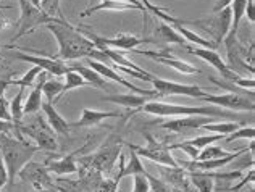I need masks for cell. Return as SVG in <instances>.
I'll use <instances>...</instances> for the list:
<instances>
[{
  "instance_id": "cell-1",
  "label": "cell",
  "mask_w": 255,
  "mask_h": 192,
  "mask_svg": "<svg viewBox=\"0 0 255 192\" xmlns=\"http://www.w3.org/2000/svg\"><path fill=\"white\" fill-rule=\"evenodd\" d=\"M45 28L49 29L53 37L58 42V52L52 55L57 60L68 62V60H78V58H91L100 63L109 65L110 60L105 57V54L100 49L96 47L89 37L84 32L73 26L68 21L63 23H47Z\"/></svg>"
},
{
  "instance_id": "cell-2",
  "label": "cell",
  "mask_w": 255,
  "mask_h": 192,
  "mask_svg": "<svg viewBox=\"0 0 255 192\" xmlns=\"http://www.w3.org/2000/svg\"><path fill=\"white\" fill-rule=\"evenodd\" d=\"M39 150L37 145L26 142L24 139L11 137L8 134H0V157L3 158V163L8 173V186L11 188L26 163H28L32 155Z\"/></svg>"
},
{
  "instance_id": "cell-3",
  "label": "cell",
  "mask_w": 255,
  "mask_h": 192,
  "mask_svg": "<svg viewBox=\"0 0 255 192\" xmlns=\"http://www.w3.org/2000/svg\"><path fill=\"white\" fill-rule=\"evenodd\" d=\"M136 111H144V113L155 115V116H223V118H234L233 113H228L223 110H217L212 105L209 107H186V105H174L165 102H145L142 107Z\"/></svg>"
},
{
  "instance_id": "cell-4",
  "label": "cell",
  "mask_w": 255,
  "mask_h": 192,
  "mask_svg": "<svg viewBox=\"0 0 255 192\" xmlns=\"http://www.w3.org/2000/svg\"><path fill=\"white\" fill-rule=\"evenodd\" d=\"M19 3V21H18V32L13 36L11 42L18 41L26 34H31L32 31L37 29L39 26H45L47 23H63V19H57L52 16H47L41 8H36L31 5L29 0H18Z\"/></svg>"
},
{
  "instance_id": "cell-5",
  "label": "cell",
  "mask_w": 255,
  "mask_h": 192,
  "mask_svg": "<svg viewBox=\"0 0 255 192\" xmlns=\"http://www.w3.org/2000/svg\"><path fill=\"white\" fill-rule=\"evenodd\" d=\"M147 145H136V144H128V149L136 152V155L140 158H147L150 162H155L157 165L162 167H170V168H179V163L176 158L171 155L168 145L163 142H158L157 139H153L152 134L145 132Z\"/></svg>"
},
{
  "instance_id": "cell-6",
  "label": "cell",
  "mask_w": 255,
  "mask_h": 192,
  "mask_svg": "<svg viewBox=\"0 0 255 192\" xmlns=\"http://www.w3.org/2000/svg\"><path fill=\"white\" fill-rule=\"evenodd\" d=\"M18 131L21 134L29 136L31 139H34V142L39 149L44 150H57L58 149V142H57V136L55 132L52 131V128L44 121V118L41 115L36 113V118L28 124H18Z\"/></svg>"
},
{
  "instance_id": "cell-7",
  "label": "cell",
  "mask_w": 255,
  "mask_h": 192,
  "mask_svg": "<svg viewBox=\"0 0 255 192\" xmlns=\"http://www.w3.org/2000/svg\"><path fill=\"white\" fill-rule=\"evenodd\" d=\"M215 16L207 18V19H199V21H186L184 24H192V26H199V28L205 29L210 34V41L215 44H221V41H225L226 34L230 32L231 28V6L221 10L218 13H213Z\"/></svg>"
},
{
  "instance_id": "cell-8",
  "label": "cell",
  "mask_w": 255,
  "mask_h": 192,
  "mask_svg": "<svg viewBox=\"0 0 255 192\" xmlns=\"http://www.w3.org/2000/svg\"><path fill=\"white\" fill-rule=\"evenodd\" d=\"M84 34L96 44V47H107L113 50H134L142 44H155L153 37H137L132 34H120L117 37H102L94 34L91 31H86Z\"/></svg>"
},
{
  "instance_id": "cell-9",
  "label": "cell",
  "mask_w": 255,
  "mask_h": 192,
  "mask_svg": "<svg viewBox=\"0 0 255 192\" xmlns=\"http://www.w3.org/2000/svg\"><path fill=\"white\" fill-rule=\"evenodd\" d=\"M10 50H13V49H10ZM32 52H36L37 55H31L29 52H24V50H13L10 57L15 58V60H19V62L32 63L34 66H39L42 71L52 73V75H55V76H63V75H66V71L70 70L65 62L57 60V58H53L52 55L41 54V52H37V50H32Z\"/></svg>"
},
{
  "instance_id": "cell-10",
  "label": "cell",
  "mask_w": 255,
  "mask_h": 192,
  "mask_svg": "<svg viewBox=\"0 0 255 192\" xmlns=\"http://www.w3.org/2000/svg\"><path fill=\"white\" fill-rule=\"evenodd\" d=\"M18 176L23 183L31 184V186L39 192H44L45 189H50L55 186L50 178V171L45 167V163H37V162L29 160L21 170H19Z\"/></svg>"
},
{
  "instance_id": "cell-11",
  "label": "cell",
  "mask_w": 255,
  "mask_h": 192,
  "mask_svg": "<svg viewBox=\"0 0 255 192\" xmlns=\"http://www.w3.org/2000/svg\"><path fill=\"white\" fill-rule=\"evenodd\" d=\"M150 84L153 86V89L158 92L160 97L165 96H184V97H192V98H202L207 96V92L199 88V86H192V84H181V83H173V81H166V79L153 76Z\"/></svg>"
},
{
  "instance_id": "cell-12",
  "label": "cell",
  "mask_w": 255,
  "mask_h": 192,
  "mask_svg": "<svg viewBox=\"0 0 255 192\" xmlns=\"http://www.w3.org/2000/svg\"><path fill=\"white\" fill-rule=\"evenodd\" d=\"M200 100H204L215 107H221V108H230V110H254V96H243L238 94V92H228V94H221V96H213L207 92V96L202 97Z\"/></svg>"
},
{
  "instance_id": "cell-13",
  "label": "cell",
  "mask_w": 255,
  "mask_h": 192,
  "mask_svg": "<svg viewBox=\"0 0 255 192\" xmlns=\"http://www.w3.org/2000/svg\"><path fill=\"white\" fill-rule=\"evenodd\" d=\"M120 155V142H115L112 139V141L107 142L102 150H99L96 155H91V157H86V158H81L79 162H83V165H87V167H91L97 171H110V168L113 167V163H115L117 157Z\"/></svg>"
},
{
  "instance_id": "cell-14",
  "label": "cell",
  "mask_w": 255,
  "mask_h": 192,
  "mask_svg": "<svg viewBox=\"0 0 255 192\" xmlns=\"http://www.w3.org/2000/svg\"><path fill=\"white\" fill-rule=\"evenodd\" d=\"M87 65H89V68L97 71L100 76L104 79H109V81H115V83H120L122 86H125L126 89H129L134 94H140V96H145V97H160L158 92L155 89H140L137 86L131 84L129 81H126L125 78L120 76V73L115 71L113 68H110L109 65L105 63H100V62H96V60H91V58H87Z\"/></svg>"
},
{
  "instance_id": "cell-15",
  "label": "cell",
  "mask_w": 255,
  "mask_h": 192,
  "mask_svg": "<svg viewBox=\"0 0 255 192\" xmlns=\"http://www.w3.org/2000/svg\"><path fill=\"white\" fill-rule=\"evenodd\" d=\"M225 45H226V52H228V68H234V73H238L241 75L243 70H249L251 75L254 73V68L252 66L247 65V60L246 58V49L238 42V37L236 34H233V32H228L226 37H225Z\"/></svg>"
},
{
  "instance_id": "cell-16",
  "label": "cell",
  "mask_w": 255,
  "mask_h": 192,
  "mask_svg": "<svg viewBox=\"0 0 255 192\" xmlns=\"http://www.w3.org/2000/svg\"><path fill=\"white\" fill-rule=\"evenodd\" d=\"M134 52H136V54H139V55L149 57V58H152L153 62H157V63H162L165 66H170V68H173L174 71L183 73V75H194V73H200V70L197 68V66H194L191 63L181 60V58H176V57L170 55L166 50L153 52V50H137V49H134Z\"/></svg>"
},
{
  "instance_id": "cell-17",
  "label": "cell",
  "mask_w": 255,
  "mask_h": 192,
  "mask_svg": "<svg viewBox=\"0 0 255 192\" xmlns=\"http://www.w3.org/2000/svg\"><path fill=\"white\" fill-rule=\"evenodd\" d=\"M207 123H213L212 116H176L173 120H168L160 124V128L170 132H178V134H184L194 129H200Z\"/></svg>"
},
{
  "instance_id": "cell-18",
  "label": "cell",
  "mask_w": 255,
  "mask_h": 192,
  "mask_svg": "<svg viewBox=\"0 0 255 192\" xmlns=\"http://www.w3.org/2000/svg\"><path fill=\"white\" fill-rule=\"evenodd\" d=\"M243 154H247V147H241L239 150H236L234 154H230L226 157H221V158H215V160H192L186 165V170L189 171H213V170H218V168H223L226 167L228 163H231L234 160H238V158L243 155Z\"/></svg>"
},
{
  "instance_id": "cell-19",
  "label": "cell",
  "mask_w": 255,
  "mask_h": 192,
  "mask_svg": "<svg viewBox=\"0 0 255 192\" xmlns=\"http://www.w3.org/2000/svg\"><path fill=\"white\" fill-rule=\"evenodd\" d=\"M78 152H75V154H68L65 157H60V158H55V160H53V158H49V160L45 162V167L49 168L50 173L58 175V176L79 173V165L76 163V158H75V155L78 154Z\"/></svg>"
},
{
  "instance_id": "cell-20",
  "label": "cell",
  "mask_w": 255,
  "mask_h": 192,
  "mask_svg": "<svg viewBox=\"0 0 255 192\" xmlns=\"http://www.w3.org/2000/svg\"><path fill=\"white\" fill-rule=\"evenodd\" d=\"M122 113L118 111H99V110H91V108H83V115L76 123H70L71 128H92L97 126L104 120L109 118H120Z\"/></svg>"
},
{
  "instance_id": "cell-21",
  "label": "cell",
  "mask_w": 255,
  "mask_h": 192,
  "mask_svg": "<svg viewBox=\"0 0 255 192\" xmlns=\"http://www.w3.org/2000/svg\"><path fill=\"white\" fill-rule=\"evenodd\" d=\"M42 111H44V115L47 118V124L52 128V131L55 132V134L58 136H68L70 134V123L65 120V118L58 113V111L55 110V107H53L52 103L49 102H42Z\"/></svg>"
},
{
  "instance_id": "cell-22",
  "label": "cell",
  "mask_w": 255,
  "mask_h": 192,
  "mask_svg": "<svg viewBox=\"0 0 255 192\" xmlns=\"http://www.w3.org/2000/svg\"><path fill=\"white\" fill-rule=\"evenodd\" d=\"M128 10H137V6H134L132 3L123 2V0H102L99 5L87 6L84 11H81L79 16L84 18L97 11H128Z\"/></svg>"
},
{
  "instance_id": "cell-23",
  "label": "cell",
  "mask_w": 255,
  "mask_h": 192,
  "mask_svg": "<svg viewBox=\"0 0 255 192\" xmlns=\"http://www.w3.org/2000/svg\"><path fill=\"white\" fill-rule=\"evenodd\" d=\"M47 81L45 79V71L41 73V81H39L34 89L29 92L28 98H26V102L23 105V115H36L39 113V110L42 107V84Z\"/></svg>"
},
{
  "instance_id": "cell-24",
  "label": "cell",
  "mask_w": 255,
  "mask_h": 192,
  "mask_svg": "<svg viewBox=\"0 0 255 192\" xmlns=\"http://www.w3.org/2000/svg\"><path fill=\"white\" fill-rule=\"evenodd\" d=\"M174 29H176V32L184 39L186 42H192V44H196V45H200V47H204V49H212L215 50L218 47L217 44L212 42L209 37H202V36H199L197 32H194V31H189L187 28H184V19L181 21V19H178L176 23H173L171 24Z\"/></svg>"
},
{
  "instance_id": "cell-25",
  "label": "cell",
  "mask_w": 255,
  "mask_h": 192,
  "mask_svg": "<svg viewBox=\"0 0 255 192\" xmlns=\"http://www.w3.org/2000/svg\"><path fill=\"white\" fill-rule=\"evenodd\" d=\"M129 152H131V154H129V160H128V162H123V157H122V162H120V171H118V175L113 178L117 183H120L126 176L142 175L145 171L142 162H140V157H137L136 152H132L131 149H129Z\"/></svg>"
},
{
  "instance_id": "cell-26",
  "label": "cell",
  "mask_w": 255,
  "mask_h": 192,
  "mask_svg": "<svg viewBox=\"0 0 255 192\" xmlns=\"http://www.w3.org/2000/svg\"><path fill=\"white\" fill-rule=\"evenodd\" d=\"M104 102H110V103H117V105H122V107L126 108H134V110H139L142 105L147 102V97L145 96H140V94H120V96H107L104 97Z\"/></svg>"
},
{
  "instance_id": "cell-27",
  "label": "cell",
  "mask_w": 255,
  "mask_h": 192,
  "mask_svg": "<svg viewBox=\"0 0 255 192\" xmlns=\"http://www.w3.org/2000/svg\"><path fill=\"white\" fill-rule=\"evenodd\" d=\"M155 42H163V44H179V45H186V41L181 37L176 29L173 28L171 24L162 21L157 28H155Z\"/></svg>"
},
{
  "instance_id": "cell-28",
  "label": "cell",
  "mask_w": 255,
  "mask_h": 192,
  "mask_svg": "<svg viewBox=\"0 0 255 192\" xmlns=\"http://www.w3.org/2000/svg\"><path fill=\"white\" fill-rule=\"evenodd\" d=\"M71 70L73 71H78L79 75H81L84 79H86V83L92 86V88H97V89H102V91H107L109 89V83L105 81V79L99 75L97 71H94L91 70L89 66H84V65H75V66H71Z\"/></svg>"
},
{
  "instance_id": "cell-29",
  "label": "cell",
  "mask_w": 255,
  "mask_h": 192,
  "mask_svg": "<svg viewBox=\"0 0 255 192\" xmlns=\"http://www.w3.org/2000/svg\"><path fill=\"white\" fill-rule=\"evenodd\" d=\"M189 180L196 186L199 192H213L215 188V178L212 176L210 171H189Z\"/></svg>"
},
{
  "instance_id": "cell-30",
  "label": "cell",
  "mask_w": 255,
  "mask_h": 192,
  "mask_svg": "<svg viewBox=\"0 0 255 192\" xmlns=\"http://www.w3.org/2000/svg\"><path fill=\"white\" fill-rule=\"evenodd\" d=\"M86 86H89V84L86 83V79L81 75H79V73L73 71L70 68L68 71H66V75H65L63 89H62V94H60V97H58V100L66 94V92H70L73 89H78V88H86Z\"/></svg>"
},
{
  "instance_id": "cell-31",
  "label": "cell",
  "mask_w": 255,
  "mask_h": 192,
  "mask_svg": "<svg viewBox=\"0 0 255 192\" xmlns=\"http://www.w3.org/2000/svg\"><path fill=\"white\" fill-rule=\"evenodd\" d=\"M239 128V123L233 121H221V123H207L204 126H200V129H205L212 132V134H221V136H230L233 131H236Z\"/></svg>"
},
{
  "instance_id": "cell-32",
  "label": "cell",
  "mask_w": 255,
  "mask_h": 192,
  "mask_svg": "<svg viewBox=\"0 0 255 192\" xmlns=\"http://www.w3.org/2000/svg\"><path fill=\"white\" fill-rule=\"evenodd\" d=\"M225 139V136L221 134H212V136H197V137H192V139H187V141H183L184 145H189V147L196 149V150H202L205 149L207 145H212L217 141H221Z\"/></svg>"
},
{
  "instance_id": "cell-33",
  "label": "cell",
  "mask_w": 255,
  "mask_h": 192,
  "mask_svg": "<svg viewBox=\"0 0 255 192\" xmlns=\"http://www.w3.org/2000/svg\"><path fill=\"white\" fill-rule=\"evenodd\" d=\"M62 89H63V83H60L58 79L45 81L42 84V97H45V102H49V103H52L53 97H57L55 98V102H57L60 94H62Z\"/></svg>"
},
{
  "instance_id": "cell-34",
  "label": "cell",
  "mask_w": 255,
  "mask_h": 192,
  "mask_svg": "<svg viewBox=\"0 0 255 192\" xmlns=\"http://www.w3.org/2000/svg\"><path fill=\"white\" fill-rule=\"evenodd\" d=\"M23 96H24V88H19L18 94L15 96V98H13L10 103L11 120L15 121L16 126L21 123V118H23Z\"/></svg>"
},
{
  "instance_id": "cell-35",
  "label": "cell",
  "mask_w": 255,
  "mask_h": 192,
  "mask_svg": "<svg viewBox=\"0 0 255 192\" xmlns=\"http://www.w3.org/2000/svg\"><path fill=\"white\" fill-rule=\"evenodd\" d=\"M142 175H145V176H147V180H149L150 192H183L181 189L171 186V184H168V183H165V181H162V180H157V178H153L147 170L144 171Z\"/></svg>"
},
{
  "instance_id": "cell-36",
  "label": "cell",
  "mask_w": 255,
  "mask_h": 192,
  "mask_svg": "<svg viewBox=\"0 0 255 192\" xmlns=\"http://www.w3.org/2000/svg\"><path fill=\"white\" fill-rule=\"evenodd\" d=\"M230 155V152H226L225 149L217 147V145H207L205 149H202L199 152V155L196 160L202 162V160H215V158H221Z\"/></svg>"
},
{
  "instance_id": "cell-37",
  "label": "cell",
  "mask_w": 255,
  "mask_h": 192,
  "mask_svg": "<svg viewBox=\"0 0 255 192\" xmlns=\"http://www.w3.org/2000/svg\"><path fill=\"white\" fill-rule=\"evenodd\" d=\"M41 10L45 13L47 16L66 21L63 13H62V8H60V0H41Z\"/></svg>"
},
{
  "instance_id": "cell-38",
  "label": "cell",
  "mask_w": 255,
  "mask_h": 192,
  "mask_svg": "<svg viewBox=\"0 0 255 192\" xmlns=\"http://www.w3.org/2000/svg\"><path fill=\"white\" fill-rule=\"evenodd\" d=\"M41 71L42 70L39 68V66H32V68L28 73H24L19 79H11V84H16L19 88H31V86H34L36 78Z\"/></svg>"
},
{
  "instance_id": "cell-39",
  "label": "cell",
  "mask_w": 255,
  "mask_h": 192,
  "mask_svg": "<svg viewBox=\"0 0 255 192\" xmlns=\"http://www.w3.org/2000/svg\"><path fill=\"white\" fill-rule=\"evenodd\" d=\"M254 137H255V128L254 126H243V128L239 126L236 131H233L225 141L230 144V142L238 141V139H249V141H254Z\"/></svg>"
},
{
  "instance_id": "cell-40",
  "label": "cell",
  "mask_w": 255,
  "mask_h": 192,
  "mask_svg": "<svg viewBox=\"0 0 255 192\" xmlns=\"http://www.w3.org/2000/svg\"><path fill=\"white\" fill-rule=\"evenodd\" d=\"M132 192H150V184L145 175L132 176Z\"/></svg>"
},
{
  "instance_id": "cell-41",
  "label": "cell",
  "mask_w": 255,
  "mask_h": 192,
  "mask_svg": "<svg viewBox=\"0 0 255 192\" xmlns=\"http://www.w3.org/2000/svg\"><path fill=\"white\" fill-rule=\"evenodd\" d=\"M13 132H15V137H18V139H23V134L18 131V126H16L15 123L0 120V134H8V136H11Z\"/></svg>"
},
{
  "instance_id": "cell-42",
  "label": "cell",
  "mask_w": 255,
  "mask_h": 192,
  "mask_svg": "<svg viewBox=\"0 0 255 192\" xmlns=\"http://www.w3.org/2000/svg\"><path fill=\"white\" fill-rule=\"evenodd\" d=\"M0 120L3 121H13L11 120V111H10V102L6 100V97H0Z\"/></svg>"
},
{
  "instance_id": "cell-43",
  "label": "cell",
  "mask_w": 255,
  "mask_h": 192,
  "mask_svg": "<svg viewBox=\"0 0 255 192\" xmlns=\"http://www.w3.org/2000/svg\"><path fill=\"white\" fill-rule=\"evenodd\" d=\"M117 189H118V183L112 178V180L100 181L96 192H117Z\"/></svg>"
},
{
  "instance_id": "cell-44",
  "label": "cell",
  "mask_w": 255,
  "mask_h": 192,
  "mask_svg": "<svg viewBox=\"0 0 255 192\" xmlns=\"http://www.w3.org/2000/svg\"><path fill=\"white\" fill-rule=\"evenodd\" d=\"M5 184H8V173H6V167L3 163V158L0 157V188H3Z\"/></svg>"
},
{
  "instance_id": "cell-45",
  "label": "cell",
  "mask_w": 255,
  "mask_h": 192,
  "mask_svg": "<svg viewBox=\"0 0 255 192\" xmlns=\"http://www.w3.org/2000/svg\"><path fill=\"white\" fill-rule=\"evenodd\" d=\"M233 0H215V5H213V8H212V13H218L221 10H225L228 8V6L231 5Z\"/></svg>"
},
{
  "instance_id": "cell-46",
  "label": "cell",
  "mask_w": 255,
  "mask_h": 192,
  "mask_svg": "<svg viewBox=\"0 0 255 192\" xmlns=\"http://www.w3.org/2000/svg\"><path fill=\"white\" fill-rule=\"evenodd\" d=\"M140 3H142L145 8H147V11H150V13H153V15L155 16H158V13L162 11V8H160V6H155V5H152L149 0H139Z\"/></svg>"
},
{
  "instance_id": "cell-47",
  "label": "cell",
  "mask_w": 255,
  "mask_h": 192,
  "mask_svg": "<svg viewBox=\"0 0 255 192\" xmlns=\"http://www.w3.org/2000/svg\"><path fill=\"white\" fill-rule=\"evenodd\" d=\"M254 8H255V3L254 0H247V5H246V15H247V19H249L251 23H254Z\"/></svg>"
},
{
  "instance_id": "cell-48",
  "label": "cell",
  "mask_w": 255,
  "mask_h": 192,
  "mask_svg": "<svg viewBox=\"0 0 255 192\" xmlns=\"http://www.w3.org/2000/svg\"><path fill=\"white\" fill-rule=\"evenodd\" d=\"M11 84V79L8 78H0V97H3L5 96V91L6 88Z\"/></svg>"
},
{
  "instance_id": "cell-49",
  "label": "cell",
  "mask_w": 255,
  "mask_h": 192,
  "mask_svg": "<svg viewBox=\"0 0 255 192\" xmlns=\"http://www.w3.org/2000/svg\"><path fill=\"white\" fill-rule=\"evenodd\" d=\"M123 2H128V3H132L134 6H137V10H139V11H142V13H144V15H147V13H149V11H147V8H145V6H144L142 3H140V2H139V0H123Z\"/></svg>"
},
{
  "instance_id": "cell-50",
  "label": "cell",
  "mask_w": 255,
  "mask_h": 192,
  "mask_svg": "<svg viewBox=\"0 0 255 192\" xmlns=\"http://www.w3.org/2000/svg\"><path fill=\"white\" fill-rule=\"evenodd\" d=\"M254 180H255V176H254V170H251V173H249V178H244L243 180V183L239 184V186H236V188H233V191H239L241 188L244 186V184H247V181H251V183H254Z\"/></svg>"
},
{
  "instance_id": "cell-51",
  "label": "cell",
  "mask_w": 255,
  "mask_h": 192,
  "mask_svg": "<svg viewBox=\"0 0 255 192\" xmlns=\"http://www.w3.org/2000/svg\"><path fill=\"white\" fill-rule=\"evenodd\" d=\"M31 5H34L36 8H41V0H29Z\"/></svg>"
},
{
  "instance_id": "cell-52",
  "label": "cell",
  "mask_w": 255,
  "mask_h": 192,
  "mask_svg": "<svg viewBox=\"0 0 255 192\" xmlns=\"http://www.w3.org/2000/svg\"><path fill=\"white\" fill-rule=\"evenodd\" d=\"M44 192H62V191H60L57 186H53V188H50V189H45Z\"/></svg>"
},
{
  "instance_id": "cell-53",
  "label": "cell",
  "mask_w": 255,
  "mask_h": 192,
  "mask_svg": "<svg viewBox=\"0 0 255 192\" xmlns=\"http://www.w3.org/2000/svg\"><path fill=\"white\" fill-rule=\"evenodd\" d=\"M6 26V21H0V29H3Z\"/></svg>"
}]
</instances>
